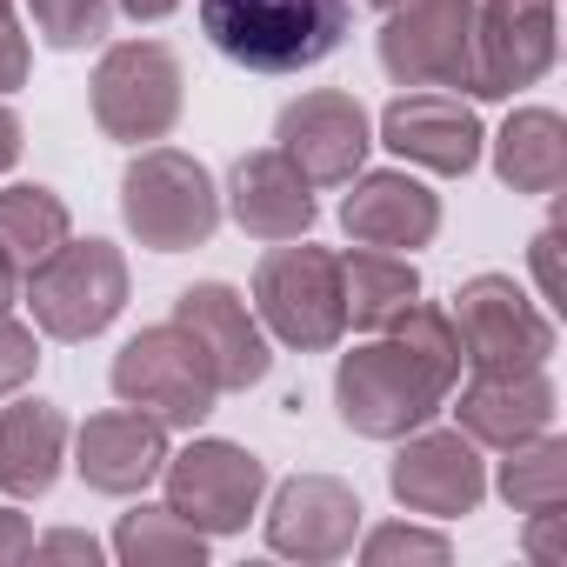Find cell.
Returning a JSON list of instances; mask_svg holds the SVG:
<instances>
[{
	"label": "cell",
	"instance_id": "cell-1",
	"mask_svg": "<svg viewBox=\"0 0 567 567\" xmlns=\"http://www.w3.org/2000/svg\"><path fill=\"white\" fill-rule=\"evenodd\" d=\"M461 381V341H454V321L427 301H414L401 321H388L368 348L341 354V374H334V401H341V421L368 441H401L414 427H427L447 394Z\"/></svg>",
	"mask_w": 567,
	"mask_h": 567
},
{
	"label": "cell",
	"instance_id": "cell-2",
	"mask_svg": "<svg viewBox=\"0 0 567 567\" xmlns=\"http://www.w3.org/2000/svg\"><path fill=\"white\" fill-rule=\"evenodd\" d=\"M200 34L247 74H301L348 41V0H200Z\"/></svg>",
	"mask_w": 567,
	"mask_h": 567
},
{
	"label": "cell",
	"instance_id": "cell-3",
	"mask_svg": "<svg viewBox=\"0 0 567 567\" xmlns=\"http://www.w3.org/2000/svg\"><path fill=\"white\" fill-rule=\"evenodd\" d=\"M254 321L301 354H328L348 334V301H341V254L301 240H274L254 267Z\"/></svg>",
	"mask_w": 567,
	"mask_h": 567
},
{
	"label": "cell",
	"instance_id": "cell-4",
	"mask_svg": "<svg viewBox=\"0 0 567 567\" xmlns=\"http://www.w3.org/2000/svg\"><path fill=\"white\" fill-rule=\"evenodd\" d=\"M21 301L48 341H94L127 308V260L114 240H61L21 274Z\"/></svg>",
	"mask_w": 567,
	"mask_h": 567
},
{
	"label": "cell",
	"instance_id": "cell-5",
	"mask_svg": "<svg viewBox=\"0 0 567 567\" xmlns=\"http://www.w3.org/2000/svg\"><path fill=\"white\" fill-rule=\"evenodd\" d=\"M121 220H127V234L141 247L187 254V247H207L214 240V227H220V187H214V174L194 154L147 147L121 174Z\"/></svg>",
	"mask_w": 567,
	"mask_h": 567
},
{
	"label": "cell",
	"instance_id": "cell-6",
	"mask_svg": "<svg viewBox=\"0 0 567 567\" xmlns=\"http://www.w3.org/2000/svg\"><path fill=\"white\" fill-rule=\"evenodd\" d=\"M454 341H461V368L467 374H527L547 368L560 334L554 315L540 301H527L507 274H474L454 295Z\"/></svg>",
	"mask_w": 567,
	"mask_h": 567
},
{
	"label": "cell",
	"instance_id": "cell-7",
	"mask_svg": "<svg viewBox=\"0 0 567 567\" xmlns=\"http://www.w3.org/2000/svg\"><path fill=\"white\" fill-rule=\"evenodd\" d=\"M114 394L121 408H141L154 414L161 427H200L220 401V381L207 368V354L194 348V334L181 321H161V328H141L121 354H114Z\"/></svg>",
	"mask_w": 567,
	"mask_h": 567
},
{
	"label": "cell",
	"instance_id": "cell-8",
	"mask_svg": "<svg viewBox=\"0 0 567 567\" xmlns=\"http://www.w3.org/2000/svg\"><path fill=\"white\" fill-rule=\"evenodd\" d=\"M181 87L187 81H181L174 48H161V41H114L101 54V68H94L87 101H94V121H101L107 141L141 147V141H167L174 134L181 101H187Z\"/></svg>",
	"mask_w": 567,
	"mask_h": 567
},
{
	"label": "cell",
	"instance_id": "cell-9",
	"mask_svg": "<svg viewBox=\"0 0 567 567\" xmlns=\"http://www.w3.org/2000/svg\"><path fill=\"white\" fill-rule=\"evenodd\" d=\"M161 481H167V507L187 527H200V534H240L260 514L267 461L247 454V447H234V441H194V447L167 454Z\"/></svg>",
	"mask_w": 567,
	"mask_h": 567
},
{
	"label": "cell",
	"instance_id": "cell-10",
	"mask_svg": "<svg viewBox=\"0 0 567 567\" xmlns=\"http://www.w3.org/2000/svg\"><path fill=\"white\" fill-rule=\"evenodd\" d=\"M381 68L401 87H467L474 0H394L381 21Z\"/></svg>",
	"mask_w": 567,
	"mask_h": 567
},
{
	"label": "cell",
	"instance_id": "cell-11",
	"mask_svg": "<svg viewBox=\"0 0 567 567\" xmlns=\"http://www.w3.org/2000/svg\"><path fill=\"white\" fill-rule=\"evenodd\" d=\"M388 487L408 514L461 520L487 501V461L461 427H414L401 434V454L388 467Z\"/></svg>",
	"mask_w": 567,
	"mask_h": 567
},
{
	"label": "cell",
	"instance_id": "cell-12",
	"mask_svg": "<svg viewBox=\"0 0 567 567\" xmlns=\"http://www.w3.org/2000/svg\"><path fill=\"white\" fill-rule=\"evenodd\" d=\"M274 147L288 154L315 187H348V181L361 174L368 147H374V121H368V107H361L354 94L321 87V94H301V101L280 107Z\"/></svg>",
	"mask_w": 567,
	"mask_h": 567
},
{
	"label": "cell",
	"instance_id": "cell-13",
	"mask_svg": "<svg viewBox=\"0 0 567 567\" xmlns=\"http://www.w3.org/2000/svg\"><path fill=\"white\" fill-rule=\"evenodd\" d=\"M554 68V0H474V74L467 94L501 101Z\"/></svg>",
	"mask_w": 567,
	"mask_h": 567
},
{
	"label": "cell",
	"instance_id": "cell-14",
	"mask_svg": "<svg viewBox=\"0 0 567 567\" xmlns=\"http://www.w3.org/2000/svg\"><path fill=\"white\" fill-rule=\"evenodd\" d=\"M174 321H181V328L194 334V348L207 354L220 394H240V388L267 381V368H274L267 328L254 321V308L227 288V280H194V288H181Z\"/></svg>",
	"mask_w": 567,
	"mask_h": 567
},
{
	"label": "cell",
	"instance_id": "cell-15",
	"mask_svg": "<svg viewBox=\"0 0 567 567\" xmlns=\"http://www.w3.org/2000/svg\"><path fill=\"white\" fill-rule=\"evenodd\" d=\"M481 121L461 94L447 87H408L381 107V147H394L401 161L427 167V174H474L481 161Z\"/></svg>",
	"mask_w": 567,
	"mask_h": 567
},
{
	"label": "cell",
	"instance_id": "cell-16",
	"mask_svg": "<svg viewBox=\"0 0 567 567\" xmlns=\"http://www.w3.org/2000/svg\"><path fill=\"white\" fill-rule=\"evenodd\" d=\"M361 534V494L334 474H295L274 487L267 547L288 560H341Z\"/></svg>",
	"mask_w": 567,
	"mask_h": 567
},
{
	"label": "cell",
	"instance_id": "cell-17",
	"mask_svg": "<svg viewBox=\"0 0 567 567\" xmlns=\"http://www.w3.org/2000/svg\"><path fill=\"white\" fill-rule=\"evenodd\" d=\"M341 227L354 247H381V254H414L441 234V194L421 187L414 174L401 167H374V174H354L348 181V200H341Z\"/></svg>",
	"mask_w": 567,
	"mask_h": 567
},
{
	"label": "cell",
	"instance_id": "cell-18",
	"mask_svg": "<svg viewBox=\"0 0 567 567\" xmlns=\"http://www.w3.org/2000/svg\"><path fill=\"white\" fill-rule=\"evenodd\" d=\"M74 467L94 494H147L167 467V427L141 408H107L74 434Z\"/></svg>",
	"mask_w": 567,
	"mask_h": 567
},
{
	"label": "cell",
	"instance_id": "cell-19",
	"mask_svg": "<svg viewBox=\"0 0 567 567\" xmlns=\"http://www.w3.org/2000/svg\"><path fill=\"white\" fill-rule=\"evenodd\" d=\"M227 214L254 240H301L315 227V181L280 147H254L227 167Z\"/></svg>",
	"mask_w": 567,
	"mask_h": 567
},
{
	"label": "cell",
	"instance_id": "cell-20",
	"mask_svg": "<svg viewBox=\"0 0 567 567\" xmlns=\"http://www.w3.org/2000/svg\"><path fill=\"white\" fill-rule=\"evenodd\" d=\"M461 434L474 441V447H520V441H534V434H547L554 427V414H560V394H554V381H547V368H527V374H474L467 388H461Z\"/></svg>",
	"mask_w": 567,
	"mask_h": 567
},
{
	"label": "cell",
	"instance_id": "cell-21",
	"mask_svg": "<svg viewBox=\"0 0 567 567\" xmlns=\"http://www.w3.org/2000/svg\"><path fill=\"white\" fill-rule=\"evenodd\" d=\"M68 461V414L54 401H14L0 414V494L41 501L54 494Z\"/></svg>",
	"mask_w": 567,
	"mask_h": 567
},
{
	"label": "cell",
	"instance_id": "cell-22",
	"mask_svg": "<svg viewBox=\"0 0 567 567\" xmlns=\"http://www.w3.org/2000/svg\"><path fill=\"white\" fill-rule=\"evenodd\" d=\"M494 174L514 194H540L554 200L567 187V121L554 107H520L507 114V127L494 134Z\"/></svg>",
	"mask_w": 567,
	"mask_h": 567
},
{
	"label": "cell",
	"instance_id": "cell-23",
	"mask_svg": "<svg viewBox=\"0 0 567 567\" xmlns=\"http://www.w3.org/2000/svg\"><path fill=\"white\" fill-rule=\"evenodd\" d=\"M341 301H348V321L381 334L388 321H401L414 301H421V274L408 254H381V247H354L341 254Z\"/></svg>",
	"mask_w": 567,
	"mask_h": 567
},
{
	"label": "cell",
	"instance_id": "cell-24",
	"mask_svg": "<svg viewBox=\"0 0 567 567\" xmlns=\"http://www.w3.org/2000/svg\"><path fill=\"white\" fill-rule=\"evenodd\" d=\"M114 554L127 560V567H200L207 560V534L200 527H187L167 501L161 507H134V514H121V527H114Z\"/></svg>",
	"mask_w": 567,
	"mask_h": 567
},
{
	"label": "cell",
	"instance_id": "cell-25",
	"mask_svg": "<svg viewBox=\"0 0 567 567\" xmlns=\"http://www.w3.org/2000/svg\"><path fill=\"white\" fill-rule=\"evenodd\" d=\"M494 487H501V501L514 514H554V507H567V441H554V427H547V434L507 447Z\"/></svg>",
	"mask_w": 567,
	"mask_h": 567
},
{
	"label": "cell",
	"instance_id": "cell-26",
	"mask_svg": "<svg viewBox=\"0 0 567 567\" xmlns=\"http://www.w3.org/2000/svg\"><path fill=\"white\" fill-rule=\"evenodd\" d=\"M68 234H74V220L54 187H0V247L21 260V274L34 260H48Z\"/></svg>",
	"mask_w": 567,
	"mask_h": 567
},
{
	"label": "cell",
	"instance_id": "cell-27",
	"mask_svg": "<svg viewBox=\"0 0 567 567\" xmlns=\"http://www.w3.org/2000/svg\"><path fill=\"white\" fill-rule=\"evenodd\" d=\"M28 14H34V28H41L48 48L74 54V48H94L107 34L114 0H28Z\"/></svg>",
	"mask_w": 567,
	"mask_h": 567
},
{
	"label": "cell",
	"instance_id": "cell-28",
	"mask_svg": "<svg viewBox=\"0 0 567 567\" xmlns=\"http://www.w3.org/2000/svg\"><path fill=\"white\" fill-rule=\"evenodd\" d=\"M361 560L368 567H394V560H447V534H427V527H408V520H388L361 540Z\"/></svg>",
	"mask_w": 567,
	"mask_h": 567
},
{
	"label": "cell",
	"instance_id": "cell-29",
	"mask_svg": "<svg viewBox=\"0 0 567 567\" xmlns=\"http://www.w3.org/2000/svg\"><path fill=\"white\" fill-rule=\"evenodd\" d=\"M34 368H41V341H34V328H21L14 315H0V394L28 388Z\"/></svg>",
	"mask_w": 567,
	"mask_h": 567
},
{
	"label": "cell",
	"instance_id": "cell-30",
	"mask_svg": "<svg viewBox=\"0 0 567 567\" xmlns=\"http://www.w3.org/2000/svg\"><path fill=\"white\" fill-rule=\"evenodd\" d=\"M560 220H547L540 234H534V247H527V260H534V280H540V301L547 308H560V295H567V280H560Z\"/></svg>",
	"mask_w": 567,
	"mask_h": 567
},
{
	"label": "cell",
	"instance_id": "cell-31",
	"mask_svg": "<svg viewBox=\"0 0 567 567\" xmlns=\"http://www.w3.org/2000/svg\"><path fill=\"white\" fill-rule=\"evenodd\" d=\"M527 554L540 560V567H567V507H554V514H527Z\"/></svg>",
	"mask_w": 567,
	"mask_h": 567
},
{
	"label": "cell",
	"instance_id": "cell-32",
	"mask_svg": "<svg viewBox=\"0 0 567 567\" xmlns=\"http://www.w3.org/2000/svg\"><path fill=\"white\" fill-rule=\"evenodd\" d=\"M28 81V34L14 21V0H0V94H14Z\"/></svg>",
	"mask_w": 567,
	"mask_h": 567
},
{
	"label": "cell",
	"instance_id": "cell-33",
	"mask_svg": "<svg viewBox=\"0 0 567 567\" xmlns=\"http://www.w3.org/2000/svg\"><path fill=\"white\" fill-rule=\"evenodd\" d=\"M28 560H87V567H94V560H101V540H94V534H81V527H54V534H41V540H34V554H28Z\"/></svg>",
	"mask_w": 567,
	"mask_h": 567
},
{
	"label": "cell",
	"instance_id": "cell-34",
	"mask_svg": "<svg viewBox=\"0 0 567 567\" xmlns=\"http://www.w3.org/2000/svg\"><path fill=\"white\" fill-rule=\"evenodd\" d=\"M28 554H34V527H28V514L0 507V567H14V560H28Z\"/></svg>",
	"mask_w": 567,
	"mask_h": 567
},
{
	"label": "cell",
	"instance_id": "cell-35",
	"mask_svg": "<svg viewBox=\"0 0 567 567\" xmlns=\"http://www.w3.org/2000/svg\"><path fill=\"white\" fill-rule=\"evenodd\" d=\"M14 161H21V121H14V107H0V174Z\"/></svg>",
	"mask_w": 567,
	"mask_h": 567
},
{
	"label": "cell",
	"instance_id": "cell-36",
	"mask_svg": "<svg viewBox=\"0 0 567 567\" xmlns=\"http://www.w3.org/2000/svg\"><path fill=\"white\" fill-rule=\"evenodd\" d=\"M21 301V260L8 254V247H0V315H8Z\"/></svg>",
	"mask_w": 567,
	"mask_h": 567
},
{
	"label": "cell",
	"instance_id": "cell-37",
	"mask_svg": "<svg viewBox=\"0 0 567 567\" xmlns=\"http://www.w3.org/2000/svg\"><path fill=\"white\" fill-rule=\"evenodd\" d=\"M114 8H121L127 21H167V14L181 8V0H114Z\"/></svg>",
	"mask_w": 567,
	"mask_h": 567
},
{
	"label": "cell",
	"instance_id": "cell-38",
	"mask_svg": "<svg viewBox=\"0 0 567 567\" xmlns=\"http://www.w3.org/2000/svg\"><path fill=\"white\" fill-rule=\"evenodd\" d=\"M368 8H394V0H368Z\"/></svg>",
	"mask_w": 567,
	"mask_h": 567
}]
</instances>
